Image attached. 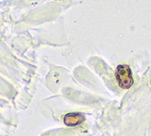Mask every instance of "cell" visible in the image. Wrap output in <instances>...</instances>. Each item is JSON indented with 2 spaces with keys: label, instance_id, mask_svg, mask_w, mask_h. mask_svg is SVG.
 <instances>
[{
  "label": "cell",
  "instance_id": "cell-1",
  "mask_svg": "<svg viewBox=\"0 0 151 136\" xmlns=\"http://www.w3.org/2000/svg\"><path fill=\"white\" fill-rule=\"evenodd\" d=\"M115 76L116 82L120 88L122 89H129L132 87L134 80L132 76L131 68L127 65H119L116 68Z\"/></svg>",
  "mask_w": 151,
  "mask_h": 136
},
{
  "label": "cell",
  "instance_id": "cell-2",
  "mask_svg": "<svg viewBox=\"0 0 151 136\" xmlns=\"http://www.w3.org/2000/svg\"><path fill=\"white\" fill-rule=\"evenodd\" d=\"M85 120V116L80 113H70L64 117V123L68 126H77L82 123Z\"/></svg>",
  "mask_w": 151,
  "mask_h": 136
}]
</instances>
